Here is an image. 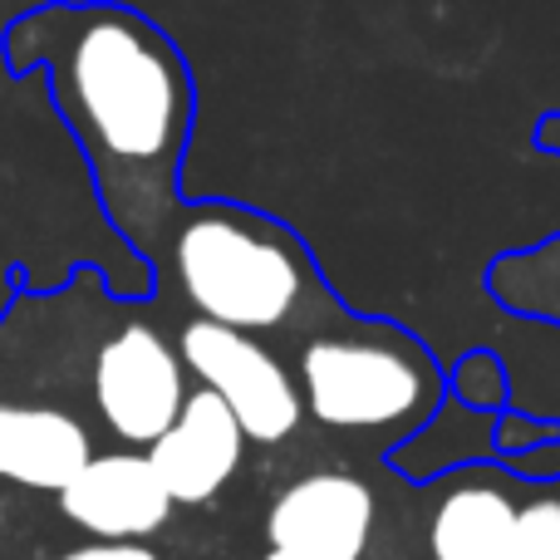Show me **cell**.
<instances>
[{
    "label": "cell",
    "instance_id": "6da1fadb",
    "mask_svg": "<svg viewBox=\"0 0 560 560\" xmlns=\"http://www.w3.org/2000/svg\"><path fill=\"white\" fill-rule=\"evenodd\" d=\"M0 59L10 79H45L104 222L158 276L197 133V79L177 39L124 0H39L5 20Z\"/></svg>",
    "mask_w": 560,
    "mask_h": 560
},
{
    "label": "cell",
    "instance_id": "7a4b0ae2",
    "mask_svg": "<svg viewBox=\"0 0 560 560\" xmlns=\"http://www.w3.org/2000/svg\"><path fill=\"white\" fill-rule=\"evenodd\" d=\"M158 280H173L197 319L266 335H315L349 315L290 222L232 197H187L167 232Z\"/></svg>",
    "mask_w": 560,
    "mask_h": 560
},
{
    "label": "cell",
    "instance_id": "3957f363",
    "mask_svg": "<svg viewBox=\"0 0 560 560\" xmlns=\"http://www.w3.org/2000/svg\"><path fill=\"white\" fill-rule=\"evenodd\" d=\"M300 408L329 433L413 438L438 418L447 374L413 329L384 315H339L300 339Z\"/></svg>",
    "mask_w": 560,
    "mask_h": 560
},
{
    "label": "cell",
    "instance_id": "277c9868",
    "mask_svg": "<svg viewBox=\"0 0 560 560\" xmlns=\"http://www.w3.org/2000/svg\"><path fill=\"white\" fill-rule=\"evenodd\" d=\"M187 398V369L177 345L143 315H124L89 359V404L118 447L143 453L177 418Z\"/></svg>",
    "mask_w": 560,
    "mask_h": 560
},
{
    "label": "cell",
    "instance_id": "5b68a950",
    "mask_svg": "<svg viewBox=\"0 0 560 560\" xmlns=\"http://www.w3.org/2000/svg\"><path fill=\"white\" fill-rule=\"evenodd\" d=\"M177 359L197 378V388L222 398L246 443L280 447L305 423L295 374L280 364L266 339H252L242 329H226L192 315L183 325V335H177Z\"/></svg>",
    "mask_w": 560,
    "mask_h": 560
},
{
    "label": "cell",
    "instance_id": "8992f818",
    "mask_svg": "<svg viewBox=\"0 0 560 560\" xmlns=\"http://www.w3.org/2000/svg\"><path fill=\"white\" fill-rule=\"evenodd\" d=\"M378 502L369 482L354 472H305L285 487L266 512V541L271 551L300 560H364L374 536Z\"/></svg>",
    "mask_w": 560,
    "mask_h": 560
},
{
    "label": "cell",
    "instance_id": "52a82bcc",
    "mask_svg": "<svg viewBox=\"0 0 560 560\" xmlns=\"http://www.w3.org/2000/svg\"><path fill=\"white\" fill-rule=\"evenodd\" d=\"M55 506L89 541H148L173 522V497L133 447L94 453L55 492Z\"/></svg>",
    "mask_w": 560,
    "mask_h": 560
},
{
    "label": "cell",
    "instance_id": "ba28073f",
    "mask_svg": "<svg viewBox=\"0 0 560 560\" xmlns=\"http://www.w3.org/2000/svg\"><path fill=\"white\" fill-rule=\"evenodd\" d=\"M148 467L158 472L173 506H207L236 477L246 457V438L226 404L207 388H187L177 418L163 428V438L143 447Z\"/></svg>",
    "mask_w": 560,
    "mask_h": 560
},
{
    "label": "cell",
    "instance_id": "9c48e42d",
    "mask_svg": "<svg viewBox=\"0 0 560 560\" xmlns=\"http://www.w3.org/2000/svg\"><path fill=\"white\" fill-rule=\"evenodd\" d=\"M516 477L492 463H467L447 472V487L428 522L433 560H502L516 522Z\"/></svg>",
    "mask_w": 560,
    "mask_h": 560
},
{
    "label": "cell",
    "instance_id": "30bf717a",
    "mask_svg": "<svg viewBox=\"0 0 560 560\" xmlns=\"http://www.w3.org/2000/svg\"><path fill=\"white\" fill-rule=\"evenodd\" d=\"M502 560H560V477L536 482L526 502H516V522Z\"/></svg>",
    "mask_w": 560,
    "mask_h": 560
},
{
    "label": "cell",
    "instance_id": "8fae6325",
    "mask_svg": "<svg viewBox=\"0 0 560 560\" xmlns=\"http://www.w3.org/2000/svg\"><path fill=\"white\" fill-rule=\"evenodd\" d=\"M453 398L472 413H506L512 408V378H506L502 359L492 349H472V354L457 359L453 378H447Z\"/></svg>",
    "mask_w": 560,
    "mask_h": 560
},
{
    "label": "cell",
    "instance_id": "7c38bea8",
    "mask_svg": "<svg viewBox=\"0 0 560 560\" xmlns=\"http://www.w3.org/2000/svg\"><path fill=\"white\" fill-rule=\"evenodd\" d=\"M541 443H560V423H526L522 413H497L492 428V457H512L526 453V447H541Z\"/></svg>",
    "mask_w": 560,
    "mask_h": 560
},
{
    "label": "cell",
    "instance_id": "4fadbf2b",
    "mask_svg": "<svg viewBox=\"0 0 560 560\" xmlns=\"http://www.w3.org/2000/svg\"><path fill=\"white\" fill-rule=\"evenodd\" d=\"M0 560H163L148 541H84L55 556H0Z\"/></svg>",
    "mask_w": 560,
    "mask_h": 560
},
{
    "label": "cell",
    "instance_id": "5bb4252c",
    "mask_svg": "<svg viewBox=\"0 0 560 560\" xmlns=\"http://www.w3.org/2000/svg\"><path fill=\"white\" fill-rule=\"evenodd\" d=\"M536 143H541L546 153L560 158V114H546L541 118V128H536Z\"/></svg>",
    "mask_w": 560,
    "mask_h": 560
},
{
    "label": "cell",
    "instance_id": "9a60e30c",
    "mask_svg": "<svg viewBox=\"0 0 560 560\" xmlns=\"http://www.w3.org/2000/svg\"><path fill=\"white\" fill-rule=\"evenodd\" d=\"M266 560H300V556H285V551H266Z\"/></svg>",
    "mask_w": 560,
    "mask_h": 560
}]
</instances>
